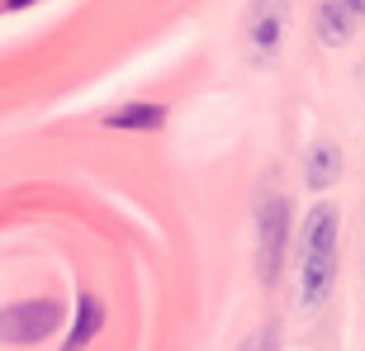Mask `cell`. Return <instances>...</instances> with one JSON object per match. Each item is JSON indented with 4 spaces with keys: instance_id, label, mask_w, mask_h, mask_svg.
Returning a JSON list of instances; mask_svg holds the SVG:
<instances>
[{
    "instance_id": "obj_3",
    "label": "cell",
    "mask_w": 365,
    "mask_h": 351,
    "mask_svg": "<svg viewBox=\"0 0 365 351\" xmlns=\"http://www.w3.org/2000/svg\"><path fill=\"white\" fill-rule=\"evenodd\" d=\"M257 238H261V275L275 280L284 261V238H289V204L280 195H266L257 209Z\"/></svg>"
},
{
    "instance_id": "obj_11",
    "label": "cell",
    "mask_w": 365,
    "mask_h": 351,
    "mask_svg": "<svg viewBox=\"0 0 365 351\" xmlns=\"http://www.w3.org/2000/svg\"><path fill=\"white\" fill-rule=\"evenodd\" d=\"M5 5H10V10H19V5H29V0H5Z\"/></svg>"
},
{
    "instance_id": "obj_1",
    "label": "cell",
    "mask_w": 365,
    "mask_h": 351,
    "mask_svg": "<svg viewBox=\"0 0 365 351\" xmlns=\"http://www.w3.org/2000/svg\"><path fill=\"white\" fill-rule=\"evenodd\" d=\"M337 280V214L332 204H318L304 223V270H299V304L318 309Z\"/></svg>"
},
{
    "instance_id": "obj_2",
    "label": "cell",
    "mask_w": 365,
    "mask_h": 351,
    "mask_svg": "<svg viewBox=\"0 0 365 351\" xmlns=\"http://www.w3.org/2000/svg\"><path fill=\"white\" fill-rule=\"evenodd\" d=\"M57 323H62V309H57L53 299L10 304V309H0V342L29 347V342H43L48 332H57Z\"/></svg>"
},
{
    "instance_id": "obj_6",
    "label": "cell",
    "mask_w": 365,
    "mask_h": 351,
    "mask_svg": "<svg viewBox=\"0 0 365 351\" xmlns=\"http://www.w3.org/2000/svg\"><path fill=\"white\" fill-rule=\"evenodd\" d=\"M337 176H341V148L337 143H313L309 162H304V180H309L313 190H327Z\"/></svg>"
},
{
    "instance_id": "obj_5",
    "label": "cell",
    "mask_w": 365,
    "mask_h": 351,
    "mask_svg": "<svg viewBox=\"0 0 365 351\" xmlns=\"http://www.w3.org/2000/svg\"><path fill=\"white\" fill-rule=\"evenodd\" d=\"M356 29V10L346 5V0H323V10H318V39L327 43V48H341V43L351 39Z\"/></svg>"
},
{
    "instance_id": "obj_7",
    "label": "cell",
    "mask_w": 365,
    "mask_h": 351,
    "mask_svg": "<svg viewBox=\"0 0 365 351\" xmlns=\"http://www.w3.org/2000/svg\"><path fill=\"white\" fill-rule=\"evenodd\" d=\"M100 323H105V309H100V299H95V295H81V318H76V327L67 332L62 351H81L86 342L100 332Z\"/></svg>"
},
{
    "instance_id": "obj_4",
    "label": "cell",
    "mask_w": 365,
    "mask_h": 351,
    "mask_svg": "<svg viewBox=\"0 0 365 351\" xmlns=\"http://www.w3.org/2000/svg\"><path fill=\"white\" fill-rule=\"evenodd\" d=\"M284 14H289V0H257V10H252V43H257V53H275L280 48Z\"/></svg>"
},
{
    "instance_id": "obj_8",
    "label": "cell",
    "mask_w": 365,
    "mask_h": 351,
    "mask_svg": "<svg viewBox=\"0 0 365 351\" xmlns=\"http://www.w3.org/2000/svg\"><path fill=\"white\" fill-rule=\"evenodd\" d=\"M162 105H123L109 114V128H143V133H152V128H162Z\"/></svg>"
},
{
    "instance_id": "obj_9",
    "label": "cell",
    "mask_w": 365,
    "mask_h": 351,
    "mask_svg": "<svg viewBox=\"0 0 365 351\" xmlns=\"http://www.w3.org/2000/svg\"><path fill=\"white\" fill-rule=\"evenodd\" d=\"M242 351H275V332H257L252 342H242Z\"/></svg>"
},
{
    "instance_id": "obj_10",
    "label": "cell",
    "mask_w": 365,
    "mask_h": 351,
    "mask_svg": "<svg viewBox=\"0 0 365 351\" xmlns=\"http://www.w3.org/2000/svg\"><path fill=\"white\" fill-rule=\"evenodd\" d=\"M346 5H351V10H356V14H365V0H346Z\"/></svg>"
}]
</instances>
